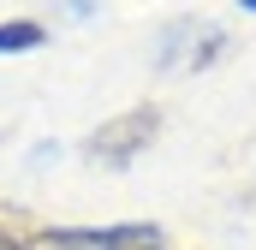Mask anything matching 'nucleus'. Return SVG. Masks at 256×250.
Instances as JSON below:
<instances>
[{
	"mask_svg": "<svg viewBox=\"0 0 256 250\" xmlns=\"http://www.w3.org/2000/svg\"><path fill=\"white\" fill-rule=\"evenodd\" d=\"M155 131H161V114H155V108H131V114H120L114 125H102V131L90 137V149H96L102 161H131Z\"/></svg>",
	"mask_w": 256,
	"mask_h": 250,
	"instance_id": "obj_1",
	"label": "nucleus"
},
{
	"mask_svg": "<svg viewBox=\"0 0 256 250\" xmlns=\"http://www.w3.org/2000/svg\"><path fill=\"white\" fill-rule=\"evenodd\" d=\"M48 36H42V24H30V18H6L0 24V54H24V48H42Z\"/></svg>",
	"mask_w": 256,
	"mask_h": 250,
	"instance_id": "obj_2",
	"label": "nucleus"
},
{
	"mask_svg": "<svg viewBox=\"0 0 256 250\" xmlns=\"http://www.w3.org/2000/svg\"><path fill=\"white\" fill-rule=\"evenodd\" d=\"M0 250H24V244H18V238H12V232H6V226H0Z\"/></svg>",
	"mask_w": 256,
	"mask_h": 250,
	"instance_id": "obj_3",
	"label": "nucleus"
},
{
	"mask_svg": "<svg viewBox=\"0 0 256 250\" xmlns=\"http://www.w3.org/2000/svg\"><path fill=\"white\" fill-rule=\"evenodd\" d=\"M238 6H244V12H256V0H238Z\"/></svg>",
	"mask_w": 256,
	"mask_h": 250,
	"instance_id": "obj_4",
	"label": "nucleus"
},
{
	"mask_svg": "<svg viewBox=\"0 0 256 250\" xmlns=\"http://www.w3.org/2000/svg\"><path fill=\"white\" fill-rule=\"evenodd\" d=\"M131 250H161V244H131Z\"/></svg>",
	"mask_w": 256,
	"mask_h": 250,
	"instance_id": "obj_5",
	"label": "nucleus"
}]
</instances>
